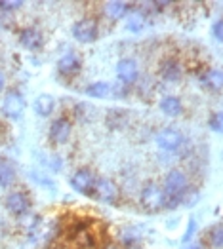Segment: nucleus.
I'll return each instance as SVG.
<instances>
[{
	"instance_id": "ddd939ff",
	"label": "nucleus",
	"mask_w": 223,
	"mask_h": 249,
	"mask_svg": "<svg viewBox=\"0 0 223 249\" xmlns=\"http://www.w3.org/2000/svg\"><path fill=\"white\" fill-rule=\"evenodd\" d=\"M18 40H20L21 48H25L29 52H37L44 46V35L37 27H23L18 33Z\"/></svg>"
},
{
	"instance_id": "aec40b11",
	"label": "nucleus",
	"mask_w": 223,
	"mask_h": 249,
	"mask_svg": "<svg viewBox=\"0 0 223 249\" xmlns=\"http://www.w3.org/2000/svg\"><path fill=\"white\" fill-rule=\"evenodd\" d=\"M204 240H206L204 246H208L210 249H223V223L212 225L206 230Z\"/></svg>"
},
{
	"instance_id": "0eeeda50",
	"label": "nucleus",
	"mask_w": 223,
	"mask_h": 249,
	"mask_svg": "<svg viewBox=\"0 0 223 249\" xmlns=\"http://www.w3.org/2000/svg\"><path fill=\"white\" fill-rule=\"evenodd\" d=\"M117 78L122 86L132 88L140 82V65L132 57H122L117 63Z\"/></svg>"
},
{
	"instance_id": "c85d7f7f",
	"label": "nucleus",
	"mask_w": 223,
	"mask_h": 249,
	"mask_svg": "<svg viewBox=\"0 0 223 249\" xmlns=\"http://www.w3.org/2000/svg\"><path fill=\"white\" fill-rule=\"evenodd\" d=\"M4 88H6V74L0 71V93L4 91Z\"/></svg>"
},
{
	"instance_id": "6e6552de",
	"label": "nucleus",
	"mask_w": 223,
	"mask_h": 249,
	"mask_svg": "<svg viewBox=\"0 0 223 249\" xmlns=\"http://www.w3.org/2000/svg\"><path fill=\"white\" fill-rule=\"evenodd\" d=\"M48 135H50V141L54 145H67L71 141V135H73V122H71V118L60 116V118L52 120Z\"/></svg>"
},
{
	"instance_id": "c756f323",
	"label": "nucleus",
	"mask_w": 223,
	"mask_h": 249,
	"mask_svg": "<svg viewBox=\"0 0 223 249\" xmlns=\"http://www.w3.org/2000/svg\"><path fill=\"white\" fill-rule=\"evenodd\" d=\"M130 249H140V248H130Z\"/></svg>"
},
{
	"instance_id": "f3484780",
	"label": "nucleus",
	"mask_w": 223,
	"mask_h": 249,
	"mask_svg": "<svg viewBox=\"0 0 223 249\" xmlns=\"http://www.w3.org/2000/svg\"><path fill=\"white\" fill-rule=\"evenodd\" d=\"M201 84L203 88H206L208 91H222L223 89V71L220 69H208L201 74Z\"/></svg>"
},
{
	"instance_id": "a211bd4d",
	"label": "nucleus",
	"mask_w": 223,
	"mask_h": 249,
	"mask_svg": "<svg viewBox=\"0 0 223 249\" xmlns=\"http://www.w3.org/2000/svg\"><path fill=\"white\" fill-rule=\"evenodd\" d=\"M159 108L162 110V114L170 116V118H176V116H182L183 114V103L180 97L176 95H166L161 99L159 103Z\"/></svg>"
},
{
	"instance_id": "2eb2a0df",
	"label": "nucleus",
	"mask_w": 223,
	"mask_h": 249,
	"mask_svg": "<svg viewBox=\"0 0 223 249\" xmlns=\"http://www.w3.org/2000/svg\"><path fill=\"white\" fill-rule=\"evenodd\" d=\"M134 10V6L130 2H121V0H111L103 4V14L105 18H109L111 21H122L126 19V16Z\"/></svg>"
},
{
	"instance_id": "a878e982",
	"label": "nucleus",
	"mask_w": 223,
	"mask_h": 249,
	"mask_svg": "<svg viewBox=\"0 0 223 249\" xmlns=\"http://www.w3.org/2000/svg\"><path fill=\"white\" fill-rule=\"evenodd\" d=\"M195 230H197V221L195 219H191L189 221V225H187V232L183 234V244L187 246V244H191V236L195 234Z\"/></svg>"
},
{
	"instance_id": "7ed1b4c3",
	"label": "nucleus",
	"mask_w": 223,
	"mask_h": 249,
	"mask_svg": "<svg viewBox=\"0 0 223 249\" xmlns=\"http://www.w3.org/2000/svg\"><path fill=\"white\" fill-rule=\"evenodd\" d=\"M92 198L101 204H107V206H115L121 200V187L109 177H98Z\"/></svg>"
},
{
	"instance_id": "4468645a",
	"label": "nucleus",
	"mask_w": 223,
	"mask_h": 249,
	"mask_svg": "<svg viewBox=\"0 0 223 249\" xmlns=\"http://www.w3.org/2000/svg\"><path fill=\"white\" fill-rule=\"evenodd\" d=\"M81 71H82V59L77 53H73V52L61 55L60 59H58V72H60L61 76L73 78V76H77Z\"/></svg>"
},
{
	"instance_id": "1a4fd4ad",
	"label": "nucleus",
	"mask_w": 223,
	"mask_h": 249,
	"mask_svg": "<svg viewBox=\"0 0 223 249\" xmlns=\"http://www.w3.org/2000/svg\"><path fill=\"white\" fill-rule=\"evenodd\" d=\"M25 97L21 95L20 91L16 89H10L6 91L4 99H2V114L8 118V120H20L23 110H25Z\"/></svg>"
},
{
	"instance_id": "b1692460",
	"label": "nucleus",
	"mask_w": 223,
	"mask_h": 249,
	"mask_svg": "<svg viewBox=\"0 0 223 249\" xmlns=\"http://www.w3.org/2000/svg\"><path fill=\"white\" fill-rule=\"evenodd\" d=\"M20 8H23V2H20V0H6V2H0V10H2L4 14H12V12L20 10Z\"/></svg>"
},
{
	"instance_id": "6ab92c4d",
	"label": "nucleus",
	"mask_w": 223,
	"mask_h": 249,
	"mask_svg": "<svg viewBox=\"0 0 223 249\" xmlns=\"http://www.w3.org/2000/svg\"><path fill=\"white\" fill-rule=\"evenodd\" d=\"M84 93H86L88 97H92V99H107V97H111V93H113V84L101 82V80L92 82L84 88Z\"/></svg>"
},
{
	"instance_id": "2f4dec72",
	"label": "nucleus",
	"mask_w": 223,
	"mask_h": 249,
	"mask_svg": "<svg viewBox=\"0 0 223 249\" xmlns=\"http://www.w3.org/2000/svg\"><path fill=\"white\" fill-rule=\"evenodd\" d=\"M0 160H2V158H0Z\"/></svg>"
},
{
	"instance_id": "20e7f679",
	"label": "nucleus",
	"mask_w": 223,
	"mask_h": 249,
	"mask_svg": "<svg viewBox=\"0 0 223 249\" xmlns=\"http://www.w3.org/2000/svg\"><path fill=\"white\" fill-rule=\"evenodd\" d=\"M71 33H73V38L81 44H94L100 38V25L92 18H82L73 25Z\"/></svg>"
},
{
	"instance_id": "9d476101",
	"label": "nucleus",
	"mask_w": 223,
	"mask_h": 249,
	"mask_svg": "<svg viewBox=\"0 0 223 249\" xmlns=\"http://www.w3.org/2000/svg\"><path fill=\"white\" fill-rule=\"evenodd\" d=\"M71 244L75 246V249H98L100 248L98 236L94 234V230L90 229L88 225H77V227L73 229Z\"/></svg>"
},
{
	"instance_id": "412c9836",
	"label": "nucleus",
	"mask_w": 223,
	"mask_h": 249,
	"mask_svg": "<svg viewBox=\"0 0 223 249\" xmlns=\"http://www.w3.org/2000/svg\"><path fill=\"white\" fill-rule=\"evenodd\" d=\"M145 23H147L145 12L132 10V12L126 16V31H130V33H142L143 29H145Z\"/></svg>"
},
{
	"instance_id": "cd10ccee",
	"label": "nucleus",
	"mask_w": 223,
	"mask_h": 249,
	"mask_svg": "<svg viewBox=\"0 0 223 249\" xmlns=\"http://www.w3.org/2000/svg\"><path fill=\"white\" fill-rule=\"evenodd\" d=\"M183 249H204V244L203 242H191V244H187Z\"/></svg>"
},
{
	"instance_id": "f257e3e1",
	"label": "nucleus",
	"mask_w": 223,
	"mask_h": 249,
	"mask_svg": "<svg viewBox=\"0 0 223 249\" xmlns=\"http://www.w3.org/2000/svg\"><path fill=\"white\" fill-rule=\"evenodd\" d=\"M162 188L166 194L164 209H176L183 206L185 194L191 190V179L182 167H172L162 179Z\"/></svg>"
},
{
	"instance_id": "393cba45",
	"label": "nucleus",
	"mask_w": 223,
	"mask_h": 249,
	"mask_svg": "<svg viewBox=\"0 0 223 249\" xmlns=\"http://www.w3.org/2000/svg\"><path fill=\"white\" fill-rule=\"evenodd\" d=\"M212 36L223 44V18H220V19L212 25Z\"/></svg>"
},
{
	"instance_id": "dca6fc26",
	"label": "nucleus",
	"mask_w": 223,
	"mask_h": 249,
	"mask_svg": "<svg viewBox=\"0 0 223 249\" xmlns=\"http://www.w3.org/2000/svg\"><path fill=\"white\" fill-rule=\"evenodd\" d=\"M56 105L58 103H56V97H54V95H50V93H41V95H37L35 101H33V110H35L37 116L48 118V116L54 114Z\"/></svg>"
},
{
	"instance_id": "f8f14e48",
	"label": "nucleus",
	"mask_w": 223,
	"mask_h": 249,
	"mask_svg": "<svg viewBox=\"0 0 223 249\" xmlns=\"http://www.w3.org/2000/svg\"><path fill=\"white\" fill-rule=\"evenodd\" d=\"M159 76L164 82L176 84L183 78V65L178 57H164L159 63Z\"/></svg>"
},
{
	"instance_id": "39448f33",
	"label": "nucleus",
	"mask_w": 223,
	"mask_h": 249,
	"mask_svg": "<svg viewBox=\"0 0 223 249\" xmlns=\"http://www.w3.org/2000/svg\"><path fill=\"white\" fill-rule=\"evenodd\" d=\"M155 143H157L159 148H162L164 152H176L183 146L185 137H183L182 131L176 129V127H162V129L157 131Z\"/></svg>"
},
{
	"instance_id": "bb28decb",
	"label": "nucleus",
	"mask_w": 223,
	"mask_h": 249,
	"mask_svg": "<svg viewBox=\"0 0 223 249\" xmlns=\"http://www.w3.org/2000/svg\"><path fill=\"white\" fill-rule=\"evenodd\" d=\"M100 249H122L121 244H117V242H113V240H107V242H103Z\"/></svg>"
},
{
	"instance_id": "5701e85b",
	"label": "nucleus",
	"mask_w": 223,
	"mask_h": 249,
	"mask_svg": "<svg viewBox=\"0 0 223 249\" xmlns=\"http://www.w3.org/2000/svg\"><path fill=\"white\" fill-rule=\"evenodd\" d=\"M208 127H210L214 133L223 135V110H216V112L210 114V118H208Z\"/></svg>"
},
{
	"instance_id": "f03ea898",
	"label": "nucleus",
	"mask_w": 223,
	"mask_h": 249,
	"mask_svg": "<svg viewBox=\"0 0 223 249\" xmlns=\"http://www.w3.org/2000/svg\"><path fill=\"white\" fill-rule=\"evenodd\" d=\"M140 204L147 213H159L164 209L166 204V194L161 183L157 181H147L140 190Z\"/></svg>"
},
{
	"instance_id": "423d86ee",
	"label": "nucleus",
	"mask_w": 223,
	"mask_h": 249,
	"mask_svg": "<svg viewBox=\"0 0 223 249\" xmlns=\"http://www.w3.org/2000/svg\"><path fill=\"white\" fill-rule=\"evenodd\" d=\"M96 179H98V177H96L88 167H81V169H77V171L71 175L69 185H71V188H73L75 192L92 198V192H94V187H96Z\"/></svg>"
},
{
	"instance_id": "7c9ffc66",
	"label": "nucleus",
	"mask_w": 223,
	"mask_h": 249,
	"mask_svg": "<svg viewBox=\"0 0 223 249\" xmlns=\"http://www.w3.org/2000/svg\"><path fill=\"white\" fill-rule=\"evenodd\" d=\"M54 249H61V248H54Z\"/></svg>"
},
{
	"instance_id": "4be33fe9",
	"label": "nucleus",
	"mask_w": 223,
	"mask_h": 249,
	"mask_svg": "<svg viewBox=\"0 0 223 249\" xmlns=\"http://www.w3.org/2000/svg\"><path fill=\"white\" fill-rule=\"evenodd\" d=\"M16 177H18V173H16V167L12 166L8 160H0V187L2 188H8L12 187L14 183H16Z\"/></svg>"
},
{
	"instance_id": "9b49d317",
	"label": "nucleus",
	"mask_w": 223,
	"mask_h": 249,
	"mask_svg": "<svg viewBox=\"0 0 223 249\" xmlns=\"http://www.w3.org/2000/svg\"><path fill=\"white\" fill-rule=\"evenodd\" d=\"M4 206H6V209H8L12 215L23 217V215H27L29 209H31V198H29V194L23 192V190H12V192L6 196Z\"/></svg>"
}]
</instances>
